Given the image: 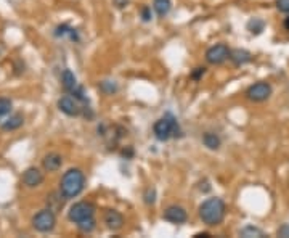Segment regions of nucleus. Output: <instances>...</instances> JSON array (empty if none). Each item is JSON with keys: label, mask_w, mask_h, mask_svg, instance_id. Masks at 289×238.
<instances>
[{"label": "nucleus", "mask_w": 289, "mask_h": 238, "mask_svg": "<svg viewBox=\"0 0 289 238\" xmlns=\"http://www.w3.org/2000/svg\"><path fill=\"white\" fill-rule=\"evenodd\" d=\"M86 187V176L79 167H73L63 174L60 182V193L65 197V200H71L79 197Z\"/></svg>", "instance_id": "f257e3e1"}, {"label": "nucleus", "mask_w": 289, "mask_h": 238, "mask_svg": "<svg viewBox=\"0 0 289 238\" xmlns=\"http://www.w3.org/2000/svg\"><path fill=\"white\" fill-rule=\"evenodd\" d=\"M227 214V205L222 198H209L199 206V218L209 227L220 226Z\"/></svg>", "instance_id": "f03ea898"}, {"label": "nucleus", "mask_w": 289, "mask_h": 238, "mask_svg": "<svg viewBox=\"0 0 289 238\" xmlns=\"http://www.w3.org/2000/svg\"><path fill=\"white\" fill-rule=\"evenodd\" d=\"M153 132H154V137L161 142H167L169 138L172 137H180L182 135V130H180V125L177 122L172 115H164L161 119H158L156 122L153 125Z\"/></svg>", "instance_id": "7ed1b4c3"}, {"label": "nucleus", "mask_w": 289, "mask_h": 238, "mask_svg": "<svg viewBox=\"0 0 289 238\" xmlns=\"http://www.w3.org/2000/svg\"><path fill=\"white\" fill-rule=\"evenodd\" d=\"M96 208L94 203L90 201H79V203H74V205L69 208L68 211V219L74 222V224H79L84 219H89V218H94L95 216Z\"/></svg>", "instance_id": "20e7f679"}, {"label": "nucleus", "mask_w": 289, "mask_h": 238, "mask_svg": "<svg viewBox=\"0 0 289 238\" xmlns=\"http://www.w3.org/2000/svg\"><path fill=\"white\" fill-rule=\"evenodd\" d=\"M56 226V216L53 209H42L36 216L32 218V227L40 234H48L52 232Z\"/></svg>", "instance_id": "39448f33"}, {"label": "nucleus", "mask_w": 289, "mask_h": 238, "mask_svg": "<svg viewBox=\"0 0 289 238\" xmlns=\"http://www.w3.org/2000/svg\"><path fill=\"white\" fill-rule=\"evenodd\" d=\"M272 92H273V89H272L270 84L265 82V81H260V82L252 84V86L246 90V99L251 100V102L260 103V102L269 100Z\"/></svg>", "instance_id": "423d86ee"}, {"label": "nucleus", "mask_w": 289, "mask_h": 238, "mask_svg": "<svg viewBox=\"0 0 289 238\" xmlns=\"http://www.w3.org/2000/svg\"><path fill=\"white\" fill-rule=\"evenodd\" d=\"M230 48L225 44H215L206 52V60L209 65H222L230 58Z\"/></svg>", "instance_id": "0eeeda50"}, {"label": "nucleus", "mask_w": 289, "mask_h": 238, "mask_svg": "<svg viewBox=\"0 0 289 238\" xmlns=\"http://www.w3.org/2000/svg\"><path fill=\"white\" fill-rule=\"evenodd\" d=\"M58 108L60 111H63L65 115L68 116H79L82 113V107L79 105V100L74 99V97H61V99L58 100Z\"/></svg>", "instance_id": "6e6552de"}, {"label": "nucleus", "mask_w": 289, "mask_h": 238, "mask_svg": "<svg viewBox=\"0 0 289 238\" xmlns=\"http://www.w3.org/2000/svg\"><path fill=\"white\" fill-rule=\"evenodd\" d=\"M163 219L167 221V222H171V224H185L188 221V214L185 211V208L172 205L164 211Z\"/></svg>", "instance_id": "1a4fd4ad"}, {"label": "nucleus", "mask_w": 289, "mask_h": 238, "mask_svg": "<svg viewBox=\"0 0 289 238\" xmlns=\"http://www.w3.org/2000/svg\"><path fill=\"white\" fill-rule=\"evenodd\" d=\"M103 222L106 224V227L109 230H121L124 227L122 214L119 211H116V209H108V211H104Z\"/></svg>", "instance_id": "9d476101"}, {"label": "nucleus", "mask_w": 289, "mask_h": 238, "mask_svg": "<svg viewBox=\"0 0 289 238\" xmlns=\"http://www.w3.org/2000/svg\"><path fill=\"white\" fill-rule=\"evenodd\" d=\"M42 182H44V174L40 172L37 167H27L23 174V184L29 188H36L39 187Z\"/></svg>", "instance_id": "9b49d317"}, {"label": "nucleus", "mask_w": 289, "mask_h": 238, "mask_svg": "<svg viewBox=\"0 0 289 238\" xmlns=\"http://www.w3.org/2000/svg\"><path fill=\"white\" fill-rule=\"evenodd\" d=\"M228 60L233 63L235 66H243V65H246V63L252 61V53L244 50V48H235V50L230 52Z\"/></svg>", "instance_id": "f8f14e48"}, {"label": "nucleus", "mask_w": 289, "mask_h": 238, "mask_svg": "<svg viewBox=\"0 0 289 238\" xmlns=\"http://www.w3.org/2000/svg\"><path fill=\"white\" fill-rule=\"evenodd\" d=\"M61 164H63V158L58 155V153H48V155H45L44 159H42V166H44V169L48 172L58 171Z\"/></svg>", "instance_id": "ddd939ff"}, {"label": "nucleus", "mask_w": 289, "mask_h": 238, "mask_svg": "<svg viewBox=\"0 0 289 238\" xmlns=\"http://www.w3.org/2000/svg\"><path fill=\"white\" fill-rule=\"evenodd\" d=\"M61 86L65 87V90L69 94H71L73 90L77 87V79H76V76L73 74V71L65 69V73H63V76H61Z\"/></svg>", "instance_id": "4468645a"}, {"label": "nucleus", "mask_w": 289, "mask_h": 238, "mask_svg": "<svg viewBox=\"0 0 289 238\" xmlns=\"http://www.w3.org/2000/svg\"><path fill=\"white\" fill-rule=\"evenodd\" d=\"M202 143L204 146H207L209 150H218L220 148L222 140L217 134H214V132H206V134L202 135Z\"/></svg>", "instance_id": "2eb2a0df"}, {"label": "nucleus", "mask_w": 289, "mask_h": 238, "mask_svg": "<svg viewBox=\"0 0 289 238\" xmlns=\"http://www.w3.org/2000/svg\"><path fill=\"white\" fill-rule=\"evenodd\" d=\"M23 124H24L23 115H13V116H10L8 119H6V121H3L2 129L3 130H15V129H19Z\"/></svg>", "instance_id": "dca6fc26"}, {"label": "nucleus", "mask_w": 289, "mask_h": 238, "mask_svg": "<svg viewBox=\"0 0 289 238\" xmlns=\"http://www.w3.org/2000/svg\"><path fill=\"white\" fill-rule=\"evenodd\" d=\"M153 8L158 13V16L164 18L169 15V11L172 8V2L171 0H154L153 2Z\"/></svg>", "instance_id": "f3484780"}, {"label": "nucleus", "mask_w": 289, "mask_h": 238, "mask_svg": "<svg viewBox=\"0 0 289 238\" xmlns=\"http://www.w3.org/2000/svg\"><path fill=\"white\" fill-rule=\"evenodd\" d=\"M239 235L244 237V238H252V237L260 238V237H265L264 230H260L259 227H254V226H246L244 229L239 230Z\"/></svg>", "instance_id": "a211bd4d"}, {"label": "nucleus", "mask_w": 289, "mask_h": 238, "mask_svg": "<svg viewBox=\"0 0 289 238\" xmlns=\"http://www.w3.org/2000/svg\"><path fill=\"white\" fill-rule=\"evenodd\" d=\"M77 227H79V230L82 234H92L96 227V221H95V218L84 219V221H81L79 224H77Z\"/></svg>", "instance_id": "6ab92c4d"}, {"label": "nucleus", "mask_w": 289, "mask_h": 238, "mask_svg": "<svg viewBox=\"0 0 289 238\" xmlns=\"http://www.w3.org/2000/svg\"><path fill=\"white\" fill-rule=\"evenodd\" d=\"M264 27H265V23H264V21L260 19V18H252V19L249 21V23H248V29H249L252 34H256V36L264 31Z\"/></svg>", "instance_id": "aec40b11"}, {"label": "nucleus", "mask_w": 289, "mask_h": 238, "mask_svg": "<svg viewBox=\"0 0 289 238\" xmlns=\"http://www.w3.org/2000/svg\"><path fill=\"white\" fill-rule=\"evenodd\" d=\"M100 90L106 94V95H112L117 90V86H116L114 82H111V81H103L100 84Z\"/></svg>", "instance_id": "412c9836"}, {"label": "nucleus", "mask_w": 289, "mask_h": 238, "mask_svg": "<svg viewBox=\"0 0 289 238\" xmlns=\"http://www.w3.org/2000/svg\"><path fill=\"white\" fill-rule=\"evenodd\" d=\"M11 111V100L0 97V116H6Z\"/></svg>", "instance_id": "4be33fe9"}, {"label": "nucleus", "mask_w": 289, "mask_h": 238, "mask_svg": "<svg viewBox=\"0 0 289 238\" xmlns=\"http://www.w3.org/2000/svg\"><path fill=\"white\" fill-rule=\"evenodd\" d=\"M143 200L146 205H154V203H156V190H154V188H146Z\"/></svg>", "instance_id": "5701e85b"}, {"label": "nucleus", "mask_w": 289, "mask_h": 238, "mask_svg": "<svg viewBox=\"0 0 289 238\" xmlns=\"http://www.w3.org/2000/svg\"><path fill=\"white\" fill-rule=\"evenodd\" d=\"M277 8L281 13H289V0H277Z\"/></svg>", "instance_id": "b1692460"}, {"label": "nucleus", "mask_w": 289, "mask_h": 238, "mask_svg": "<svg viewBox=\"0 0 289 238\" xmlns=\"http://www.w3.org/2000/svg\"><path fill=\"white\" fill-rule=\"evenodd\" d=\"M204 73H206V68H194L193 69V73H192V79L193 81H199L202 76H204Z\"/></svg>", "instance_id": "393cba45"}, {"label": "nucleus", "mask_w": 289, "mask_h": 238, "mask_svg": "<svg viewBox=\"0 0 289 238\" xmlns=\"http://www.w3.org/2000/svg\"><path fill=\"white\" fill-rule=\"evenodd\" d=\"M142 18H143V21H151L153 15H151L150 6H143V8H142Z\"/></svg>", "instance_id": "a878e982"}, {"label": "nucleus", "mask_w": 289, "mask_h": 238, "mask_svg": "<svg viewBox=\"0 0 289 238\" xmlns=\"http://www.w3.org/2000/svg\"><path fill=\"white\" fill-rule=\"evenodd\" d=\"M278 235L283 238H289V224H285L283 227L278 229Z\"/></svg>", "instance_id": "bb28decb"}, {"label": "nucleus", "mask_w": 289, "mask_h": 238, "mask_svg": "<svg viewBox=\"0 0 289 238\" xmlns=\"http://www.w3.org/2000/svg\"><path fill=\"white\" fill-rule=\"evenodd\" d=\"M283 26H285V29H286V31H289V16H286V18H285Z\"/></svg>", "instance_id": "cd10ccee"}, {"label": "nucleus", "mask_w": 289, "mask_h": 238, "mask_svg": "<svg viewBox=\"0 0 289 238\" xmlns=\"http://www.w3.org/2000/svg\"><path fill=\"white\" fill-rule=\"evenodd\" d=\"M194 237H210V235L207 232H204V234H196Z\"/></svg>", "instance_id": "c85d7f7f"}]
</instances>
